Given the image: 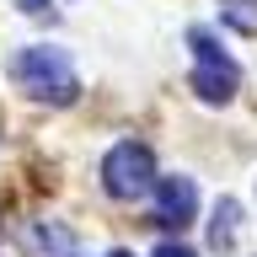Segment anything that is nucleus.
I'll list each match as a JSON object with an SVG mask.
<instances>
[{"label": "nucleus", "instance_id": "obj_1", "mask_svg": "<svg viewBox=\"0 0 257 257\" xmlns=\"http://www.w3.org/2000/svg\"><path fill=\"white\" fill-rule=\"evenodd\" d=\"M11 80L22 86L27 96H38V102H54V107H70L80 96V80H75V64H70V54L64 48H22V54H11Z\"/></svg>", "mask_w": 257, "mask_h": 257}, {"label": "nucleus", "instance_id": "obj_2", "mask_svg": "<svg viewBox=\"0 0 257 257\" xmlns=\"http://www.w3.org/2000/svg\"><path fill=\"white\" fill-rule=\"evenodd\" d=\"M102 188H107L112 198H123V204L156 193V156H150L145 145H134V140L112 145L107 156H102Z\"/></svg>", "mask_w": 257, "mask_h": 257}, {"label": "nucleus", "instance_id": "obj_3", "mask_svg": "<svg viewBox=\"0 0 257 257\" xmlns=\"http://www.w3.org/2000/svg\"><path fill=\"white\" fill-rule=\"evenodd\" d=\"M188 43H193V54H198L193 91L204 96V102H230V96H236V80H241L236 59H230V54H220V43H214V32H209V27H193Z\"/></svg>", "mask_w": 257, "mask_h": 257}, {"label": "nucleus", "instance_id": "obj_4", "mask_svg": "<svg viewBox=\"0 0 257 257\" xmlns=\"http://www.w3.org/2000/svg\"><path fill=\"white\" fill-rule=\"evenodd\" d=\"M198 214V188L193 177H156V225L166 230H182Z\"/></svg>", "mask_w": 257, "mask_h": 257}, {"label": "nucleus", "instance_id": "obj_5", "mask_svg": "<svg viewBox=\"0 0 257 257\" xmlns=\"http://www.w3.org/2000/svg\"><path fill=\"white\" fill-rule=\"evenodd\" d=\"M22 241H27L32 257H75V236H70L64 225H54V220H48V225H32Z\"/></svg>", "mask_w": 257, "mask_h": 257}, {"label": "nucleus", "instance_id": "obj_6", "mask_svg": "<svg viewBox=\"0 0 257 257\" xmlns=\"http://www.w3.org/2000/svg\"><path fill=\"white\" fill-rule=\"evenodd\" d=\"M236 220H241L236 198H220V209H214V225H209V246H214V252H230V246H236Z\"/></svg>", "mask_w": 257, "mask_h": 257}, {"label": "nucleus", "instance_id": "obj_7", "mask_svg": "<svg viewBox=\"0 0 257 257\" xmlns=\"http://www.w3.org/2000/svg\"><path fill=\"white\" fill-rule=\"evenodd\" d=\"M246 6H252V0H225V16H230L241 32H257V11H246Z\"/></svg>", "mask_w": 257, "mask_h": 257}, {"label": "nucleus", "instance_id": "obj_8", "mask_svg": "<svg viewBox=\"0 0 257 257\" xmlns=\"http://www.w3.org/2000/svg\"><path fill=\"white\" fill-rule=\"evenodd\" d=\"M150 257H193V252H188V246H177V241H161Z\"/></svg>", "mask_w": 257, "mask_h": 257}, {"label": "nucleus", "instance_id": "obj_9", "mask_svg": "<svg viewBox=\"0 0 257 257\" xmlns=\"http://www.w3.org/2000/svg\"><path fill=\"white\" fill-rule=\"evenodd\" d=\"M16 6H22L27 16H43V11H48V0H16Z\"/></svg>", "mask_w": 257, "mask_h": 257}, {"label": "nucleus", "instance_id": "obj_10", "mask_svg": "<svg viewBox=\"0 0 257 257\" xmlns=\"http://www.w3.org/2000/svg\"><path fill=\"white\" fill-rule=\"evenodd\" d=\"M107 257H128V252H107Z\"/></svg>", "mask_w": 257, "mask_h": 257}]
</instances>
